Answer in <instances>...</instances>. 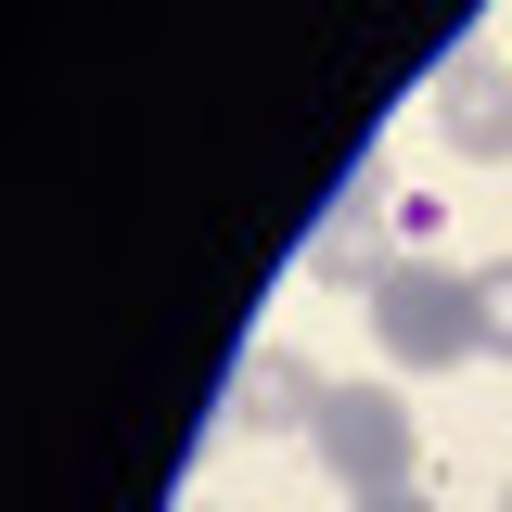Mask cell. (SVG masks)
Masks as SVG:
<instances>
[{"label": "cell", "instance_id": "cell-3", "mask_svg": "<svg viewBox=\"0 0 512 512\" xmlns=\"http://www.w3.org/2000/svg\"><path fill=\"white\" fill-rule=\"evenodd\" d=\"M436 128H448V154L500 167V154H512V64L500 52H448L436 64Z\"/></svg>", "mask_w": 512, "mask_h": 512}, {"label": "cell", "instance_id": "cell-5", "mask_svg": "<svg viewBox=\"0 0 512 512\" xmlns=\"http://www.w3.org/2000/svg\"><path fill=\"white\" fill-rule=\"evenodd\" d=\"M474 308H487V346L512 359V256H500V269H474Z\"/></svg>", "mask_w": 512, "mask_h": 512}, {"label": "cell", "instance_id": "cell-1", "mask_svg": "<svg viewBox=\"0 0 512 512\" xmlns=\"http://www.w3.org/2000/svg\"><path fill=\"white\" fill-rule=\"evenodd\" d=\"M372 333L397 372H461L487 359V308H474V269H436V256H384L372 282Z\"/></svg>", "mask_w": 512, "mask_h": 512}, {"label": "cell", "instance_id": "cell-4", "mask_svg": "<svg viewBox=\"0 0 512 512\" xmlns=\"http://www.w3.org/2000/svg\"><path fill=\"white\" fill-rule=\"evenodd\" d=\"M320 397H333V384H320L308 359L256 346L244 372H231V436H308V423H320Z\"/></svg>", "mask_w": 512, "mask_h": 512}, {"label": "cell", "instance_id": "cell-7", "mask_svg": "<svg viewBox=\"0 0 512 512\" xmlns=\"http://www.w3.org/2000/svg\"><path fill=\"white\" fill-rule=\"evenodd\" d=\"M500 512H512V500H500Z\"/></svg>", "mask_w": 512, "mask_h": 512}, {"label": "cell", "instance_id": "cell-2", "mask_svg": "<svg viewBox=\"0 0 512 512\" xmlns=\"http://www.w3.org/2000/svg\"><path fill=\"white\" fill-rule=\"evenodd\" d=\"M308 448H320V474H333L346 500H397L410 461H423V423L397 410V384H333L320 423H308Z\"/></svg>", "mask_w": 512, "mask_h": 512}, {"label": "cell", "instance_id": "cell-6", "mask_svg": "<svg viewBox=\"0 0 512 512\" xmlns=\"http://www.w3.org/2000/svg\"><path fill=\"white\" fill-rule=\"evenodd\" d=\"M359 512H436V500H423V487H397V500H359Z\"/></svg>", "mask_w": 512, "mask_h": 512}]
</instances>
